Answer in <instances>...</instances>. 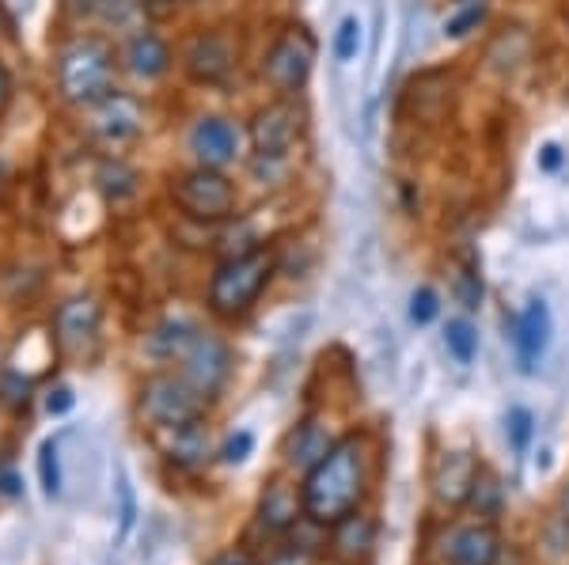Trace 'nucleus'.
<instances>
[{"mask_svg": "<svg viewBox=\"0 0 569 565\" xmlns=\"http://www.w3.org/2000/svg\"><path fill=\"white\" fill-rule=\"evenodd\" d=\"M372 482V452L365 433H346L316 467L300 478L305 513L323 527L338 524L342 516L357 513L369 497Z\"/></svg>", "mask_w": 569, "mask_h": 565, "instance_id": "nucleus-1", "label": "nucleus"}, {"mask_svg": "<svg viewBox=\"0 0 569 565\" xmlns=\"http://www.w3.org/2000/svg\"><path fill=\"white\" fill-rule=\"evenodd\" d=\"M152 357L163 364H179L182 376L194 384L206 398H217V391L232 376V350L213 331L187 323V319H168L152 334Z\"/></svg>", "mask_w": 569, "mask_h": 565, "instance_id": "nucleus-2", "label": "nucleus"}, {"mask_svg": "<svg viewBox=\"0 0 569 565\" xmlns=\"http://www.w3.org/2000/svg\"><path fill=\"white\" fill-rule=\"evenodd\" d=\"M118 77V53L103 34H77L58 50L53 61V80L69 107H96L99 99H107L114 91Z\"/></svg>", "mask_w": 569, "mask_h": 565, "instance_id": "nucleus-3", "label": "nucleus"}, {"mask_svg": "<svg viewBox=\"0 0 569 565\" xmlns=\"http://www.w3.org/2000/svg\"><path fill=\"white\" fill-rule=\"evenodd\" d=\"M273 273H278V251L273 248H251L224 259L213 278H209V293H206L209 312L224 319V323L251 315L262 293L270 289Z\"/></svg>", "mask_w": 569, "mask_h": 565, "instance_id": "nucleus-4", "label": "nucleus"}, {"mask_svg": "<svg viewBox=\"0 0 569 565\" xmlns=\"http://www.w3.org/2000/svg\"><path fill=\"white\" fill-rule=\"evenodd\" d=\"M168 198L187 221L206 224V228L228 224L236 216V209H240V190H236V182L217 168L182 171V175L171 179Z\"/></svg>", "mask_w": 569, "mask_h": 565, "instance_id": "nucleus-5", "label": "nucleus"}, {"mask_svg": "<svg viewBox=\"0 0 569 565\" xmlns=\"http://www.w3.org/2000/svg\"><path fill=\"white\" fill-rule=\"evenodd\" d=\"M209 410V398L190 384L182 372H152L137 387V417L152 430H176V425L201 422Z\"/></svg>", "mask_w": 569, "mask_h": 565, "instance_id": "nucleus-6", "label": "nucleus"}, {"mask_svg": "<svg viewBox=\"0 0 569 565\" xmlns=\"http://www.w3.org/2000/svg\"><path fill=\"white\" fill-rule=\"evenodd\" d=\"M319 42L308 27L292 23L284 27L278 39L270 42V50L262 53L259 77L273 95H300L308 88L311 72H316Z\"/></svg>", "mask_w": 569, "mask_h": 565, "instance_id": "nucleus-7", "label": "nucleus"}, {"mask_svg": "<svg viewBox=\"0 0 569 565\" xmlns=\"http://www.w3.org/2000/svg\"><path fill=\"white\" fill-rule=\"evenodd\" d=\"M50 339L53 353L66 364L84 369L99 357V345H103V307L91 296L66 300V304L53 312L50 319Z\"/></svg>", "mask_w": 569, "mask_h": 565, "instance_id": "nucleus-8", "label": "nucleus"}, {"mask_svg": "<svg viewBox=\"0 0 569 565\" xmlns=\"http://www.w3.org/2000/svg\"><path fill=\"white\" fill-rule=\"evenodd\" d=\"M308 130V107L297 95H278L251 118V152L259 163H278L300 144Z\"/></svg>", "mask_w": 569, "mask_h": 565, "instance_id": "nucleus-9", "label": "nucleus"}, {"mask_svg": "<svg viewBox=\"0 0 569 565\" xmlns=\"http://www.w3.org/2000/svg\"><path fill=\"white\" fill-rule=\"evenodd\" d=\"M243 58V39L236 27H209L198 31L182 50V72L194 84H224Z\"/></svg>", "mask_w": 569, "mask_h": 565, "instance_id": "nucleus-10", "label": "nucleus"}, {"mask_svg": "<svg viewBox=\"0 0 569 565\" xmlns=\"http://www.w3.org/2000/svg\"><path fill=\"white\" fill-rule=\"evenodd\" d=\"M144 125H149V114H144L141 99L126 95V91H110L107 99H99L96 107H88L84 111L88 137L110 152L133 144L137 137L144 133Z\"/></svg>", "mask_w": 569, "mask_h": 565, "instance_id": "nucleus-11", "label": "nucleus"}, {"mask_svg": "<svg viewBox=\"0 0 569 565\" xmlns=\"http://www.w3.org/2000/svg\"><path fill=\"white\" fill-rule=\"evenodd\" d=\"M440 554L448 565H498L505 558V543L498 524L490 521H467L445 532Z\"/></svg>", "mask_w": 569, "mask_h": 565, "instance_id": "nucleus-12", "label": "nucleus"}, {"mask_svg": "<svg viewBox=\"0 0 569 565\" xmlns=\"http://www.w3.org/2000/svg\"><path fill=\"white\" fill-rule=\"evenodd\" d=\"M305 516V497H300V486L289 478H270L259 497V508H254V524L259 532H266L270 539H281L289 535L297 521Z\"/></svg>", "mask_w": 569, "mask_h": 565, "instance_id": "nucleus-13", "label": "nucleus"}, {"mask_svg": "<svg viewBox=\"0 0 569 565\" xmlns=\"http://www.w3.org/2000/svg\"><path fill=\"white\" fill-rule=\"evenodd\" d=\"M376 535H380L376 516L357 508V513L342 516L338 524L327 527V554L338 565H365L376 551Z\"/></svg>", "mask_w": 569, "mask_h": 565, "instance_id": "nucleus-14", "label": "nucleus"}, {"mask_svg": "<svg viewBox=\"0 0 569 565\" xmlns=\"http://www.w3.org/2000/svg\"><path fill=\"white\" fill-rule=\"evenodd\" d=\"M190 152H194L198 168L224 171L228 163L240 160V130L220 114L198 118L194 130H190Z\"/></svg>", "mask_w": 569, "mask_h": 565, "instance_id": "nucleus-15", "label": "nucleus"}, {"mask_svg": "<svg viewBox=\"0 0 569 565\" xmlns=\"http://www.w3.org/2000/svg\"><path fill=\"white\" fill-rule=\"evenodd\" d=\"M475 471H479V460L471 452H445L440 460L433 463V497L437 505L445 508H463L467 505V494H471V482H475Z\"/></svg>", "mask_w": 569, "mask_h": 565, "instance_id": "nucleus-16", "label": "nucleus"}, {"mask_svg": "<svg viewBox=\"0 0 569 565\" xmlns=\"http://www.w3.org/2000/svg\"><path fill=\"white\" fill-rule=\"evenodd\" d=\"M163 455L168 463H176L182 471H201L213 463V436H209V425L206 417L201 422H190V425H176V430H163Z\"/></svg>", "mask_w": 569, "mask_h": 565, "instance_id": "nucleus-17", "label": "nucleus"}, {"mask_svg": "<svg viewBox=\"0 0 569 565\" xmlns=\"http://www.w3.org/2000/svg\"><path fill=\"white\" fill-rule=\"evenodd\" d=\"M512 345H517L520 372H536L539 357L550 345V312L543 300H528V307L512 323Z\"/></svg>", "mask_w": 569, "mask_h": 565, "instance_id": "nucleus-18", "label": "nucleus"}, {"mask_svg": "<svg viewBox=\"0 0 569 565\" xmlns=\"http://www.w3.org/2000/svg\"><path fill=\"white\" fill-rule=\"evenodd\" d=\"M335 444H338V436L330 433L327 422H319V417H305L297 430L284 436V463H289V471H300V478H305L308 471L316 467L330 448H335Z\"/></svg>", "mask_w": 569, "mask_h": 565, "instance_id": "nucleus-19", "label": "nucleus"}, {"mask_svg": "<svg viewBox=\"0 0 569 565\" xmlns=\"http://www.w3.org/2000/svg\"><path fill=\"white\" fill-rule=\"evenodd\" d=\"M122 65L130 69L137 80H163L171 72V65H176V53H171L163 34L137 31L130 34V42H126V50H122Z\"/></svg>", "mask_w": 569, "mask_h": 565, "instance_id": "nucleus-20", "label": "nucleus"}, {"mask_svg": "<svg viewBox=\"0 0 569 565\" xmlns=\"http://www.w3.org/2000/svg\"><path fill=\"white\" fill-rule=\"evenodd\" d=\"M475 513V521H490L498 524L501 513H505V486H501V475L493 467L479 463L475 471V482H471V494H467V505Z\"/></svg>", "mask_w": 569, "mask_h": 565, "instance_id": "nucleus-21", "label": "nucleus"}, {"mask_svg": "<svg viewBox=\"0 0 569 565\" xmlns=\"http://www.w3.org/2000/svg\"><path fill=\"white\" fill-rule=\"evenodd\" d=\"M448 285H452V296L463 312H479L482 307V278H479V262L471 254H456L448 262Z\"/></svg>", "mask_w": 569, "mask_h": 565, "instance_id": "nucleus-22", "label": "nucleus"}, {"mask_svg": "<svg viewBox=\"0 0 569 565\" xmlns=\"http://www.w3.org/2000/svg\"><path fill=\"white\" fill-rule=\"evenodd\" d=\"M72 12L96 27H130L144 8L141 0H72Z\"/></svg>", "mask_w": 569, "mask_h": 565, "instance_id": "nucleus-23", "label": "nucleus"}, {"mask_svg": "<svg viewBox=\"0 0 569 565\" xmlns=\"http://www.w3.org/2000/svg\"><path fill=\"white\" fill-rule=\"evenodd\" d=\"M445 345H448V353H452V357L460 361V364H471L475 357H479V331H475L471 319H467V315L448 319Z\"/></svg>", "mask_w": 569, "mask_h": 565, "instance_id": "nucleus-24", "label": "nucleus"}, {"mask_svg": "<svg viewBox=\"0 0 569 565\" xmlns=\"http://www.w3.org/2000/svg\"><path fill=\"white\" fill-rule=\"evenodd\" d=\"M39 486L42 494L50 501L61 497V486H66V478H61V448L58 441H42L39 444Z\"/></svg>", "mask_w": 569, "mask_h": 565, "instance_id": "nucleus-25", "label": "nucleus"}, {"mask_svg": "<svg viewBox=\"0 0 569 565\" xmlns=\"http://www.w3.org/2000/svg\"><path fill=\"white\" fill-rule=\"evenodd\" d=\"M99 186L107 190V198L122 202V198H133L137 194V171L126 168L122 160H107L103 171H99Z\"/></svg>", "mask_w": 569, "mask_h": 565, "instance_id": "nucleus-26", "label": "nucleus"}, {"mask_svg": "<svg viewBox=\"0 0 569 565\" xmlns=\"http://www.w3.org/2000/svg\"><path fill=\"white\" fill-rule=\"evenodd\" d=\"M114 494H118V535H130L133 532V524H137V490H133V482L126 471H118V486H114Z\"/></svg>", "mask_w": 569, "mask_h": 565, "instance_id": "nucleus-27", "label": "nucleus"}, {"mask_svg": "<svg viewBox=\"0 0 569 565\" xmlns=\"http://www.w3.org/2000/svg\"><path fill=\"white\" fill-rule=\"evenodd\" d=\"M259 565H319V554L292 539H281L278 546H270V554Z\"/></svg>", "mask_w": 569, "mask_h": 565, "instance_id": "nucleus-28", "label": "nucleus"}, {"mask_svg": "<svg viewBox=\"0 0 569 565\" xmlns=\"http://www.w3.org/2000/svg\"><path fill=\"white\" fill-rule=\"evenodd\" d=\"M482 20H486V0H479V4H467L456 16H448L445 34H448V39H467L471 31H479Z\"/></svg>", "mask_w": 569, "mask_h": 565, "instance_id": "nucleus-29", "label": "nucleus"}, {"mask_svg": "<svg viewBox=\"0 0 569 565\" xmlns=\"http://www.w3.org/2000/svg\"><path fill=\"white\" fill-rule=\"evenodd\" d=\"M357 50H361V23H357V16H346V20L338 23V34H335V58L353 61Z\"/></svg>", "mask_w": 569, "mask_h": 565, "instance_id": "nucleus-30", "label": "nucleus"}, {"mask_svg": "<svg viewBox=\"0 0 569 565\" xmlns=\"http://www.w3.org/2000/svg\"><path fill=\"white\" fill-rule=\"evenodd\" d=\"M254 452V436L247 430H236L232 436H228L224 444L217 448V460L228 463V467H240V463H247V455Z\"/></svg>", "mask_w": 569, "mask_h": 565, "instance_id": "nucleus-31", "label": "nucleus"}, {"mask_svg": "<svg viewBox=\"0 0 569 565\" xmlns=\"http://www.w3.org/2000/svg\"><path fill=\"white\" fill-rule=\"evenodd\" d=\"M437 315H440V293L429 285H421L418 293L410 296V319H415L418 326H429Z\"/></svg>", "mask_w": 569, "mask_h": 565, "instance_id": "nucleus-32", "label": "nucleus"}, {"mask_svg": "<svg viewBox=\"0 0 569 565\" xmlns=\"http://www.w3.org/2000/svg\"><path fill=\"white\" fill-rule=\"evenodd\" d=\"M509 436H512V448H517V452L528 448V441H531V414H528L525 406L509 410Z\"/></svg>", "mask_w": 569, "mask_h": 565, "instance_id": "nucleus-33", "label": "nucleus"}, {"mask_svg": "<svg viewBox=\"0 0 569 565\" xmlns=\"http://www.w3.org/2000/svg\"><path fill=\"white\" fill-rule=\"evenodd\" d=\"M72 406H77V395H72V387L58 384V387L46 391V414H50V417H66Z\"/></svg>", "mask_w": 569, "mask_h": 565, "instance_id": "nucleus-34", "label": "nucleus"}, {"mask_svg": "<svg viewBox=\"0 0 569 565\" xmlns=\"http://www.w3.org/2000/svg\"><path fill=\"white\" fill-rule=\"evenodd\" d=\"M0 497H4V501H20L23 497V478H20V471H16L12 463H4V467H0Z\"/></svg>", "mask_w": 569, "mask_h": 565, "instance_id": "nucleus-35", "label": "nucleus"}, {"mask_svg": "<svg viewBox=\"0 0 569 565\" xmlns=\"http://www.w3.org/2000/svg\"><path fill=\"white\" fill-rule=\"evenodd\" d=\"M206 565H259V558H254L247 546H224V551L213 554Z\"/></svg>", "mask_w": 569, "mask_h": 565, "instance_id": "nucleus-36", "label": "nucleus"}, {"mask_svg": "<svg viewBox=\"0 0 569 565\" xmlns=\"http://www.w3.org/2000/svg\"><path fill=\"white\" fill-rule=\"evenodd\" d=\"M8 103H12V72H8L4 61H0V114L8 111Z\"/></svg>", "mask_w": 569, "mask_h": 565, "instance_id": "nucleus-37", "label": "nucleus"}, {"mask_svg": "<svg viewBox=\"0 0 569 565\" xmlns=\"http://www.w3.org/2000/svg\"><path fill=\"white\" fill-rule=\"evenodd\" d=\"M558 516H562V524H569V482L562 486V494H558Z\"/></svg>", "mask_w": 569, "mask_h": 565, "instance_id": "nucleus-38", "label": "nucleus"}, {"mask_svg": "<svg viewBox=\"0 0 569 565\" xmlns=\"http://www.w3.org/2000/svg\"><path fill=\"white\" fill-rule=\"evenodd\" d=\"M558 160H562V157H558V149H555V144H547V149H543V163H547V168H558Z\"/></svg>", "mask_w": 569, "mask_h": 565, "instance_id": "nucleus-39", "label": "nucleus"}, {"mask_svg": "<svg viewBox=\"0 0 569 565\" xmlns=\"http://www.w3.org/2000/svg\"><path fill=\"white\" fill-rule=\"evenodd\" d=\"M179 4H187V0H179Z\"/></svg>", "mask_w": 569, "mask_h": 565, "instance_id": "nucleus-40", "label": "nucleus"}]
</instances>
